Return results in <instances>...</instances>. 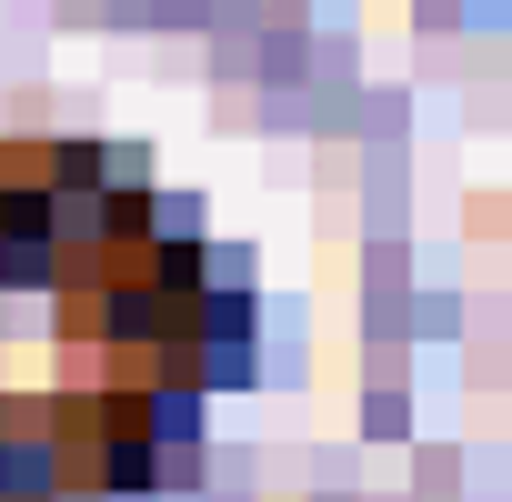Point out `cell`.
I'll list each match as a JSON object with an SVG mask.
<instances>
[{
	"mask_svg": "<svg viewBox=\"0 0 512 502\" xmlns=\"http://www.w3.org/2000/svg\"><path fill=\"white\" fill-rule=\"evenodd\" d=\"M241 302L141 161L0 141V502H121L201 462Z\"/></svg>",
	"mask_w": 512,
	"mask_h": 502,
	"instance_id": "cell-1",
	"label": "cell"
}]
</instances>
